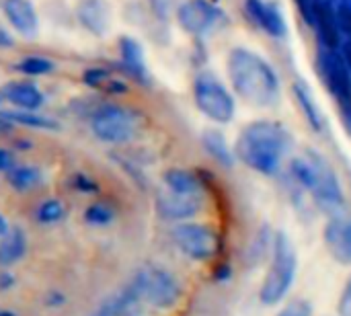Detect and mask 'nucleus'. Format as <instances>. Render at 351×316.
<instances>
[{
  "label": "nucleus",
  "instance_id": "nucleus-1",
  "mask_svg": "<svg viewBox=\"0 0 351 316\" xmlns=\"http://www.w3.org/2000/svg\"><path fill=\"white\" fill-rule=\"evenodd\" d=\"M290 152V134L274 121L245 125L234 144V156L251 171L274 177L282 171Z\"/></svg>",
  "mask_w": 351,
  "mask_h": 316
},
{
  "label": "nucleus",
  "instance_id": "nucleus-2",
  "mask_svg": "<svg viewBox=\"0 0 351 316\" xmlns=\"http://www.w3.org/2000/svg\"><path fill=\"white\" fill-rule=\"evenodd\" d=\"M232 88L257 107H271L280 101V80L271 66L257 53L234 47L226 62Z\"/></svg>",
  "mask_w": 351,
  "mask_h": 316
},
{
  "label": "nucleus",
  "instance_id": "nucleus-3",
  "mask_svg": "<svg viewBox=\"0 0 351 316\" xmlns=\"http://www.w3.org/2000/svg\"><path fill=\"white\" fill-rule=\"evenodd\" d=\"M288 173L300 191L308 193L319 210L327 216L341 214L346 208V193L333 167L319 154L296 156L288 162Z\"/></svg>",
  "mask_w": 351,
  "mask_h": 316
},
{
  "label": "nucleus",
  "instance_id": "nucleus-4",
  "mask_svg": "<svg viewBox=\"0 0 351 316\" xmlns=\"http://www.w3.org/2000/svg\"><path fill=\"white\" fill-rule=\"evenodd\" d=\"M298 278V253L286 232H276L269 243V261L259 284L257 298L261 306L271 308L284 304Z\"/></svg>",
  "mask_w": 351,
  "mask_h": 316
},
{
  "label": "nucleus",
  "instance_id": "nucleus-5",
  "mask_svg": "<svg viewBox=\"0 0 351 316\" xmlns=\"http://www.w3.org/2000/svg\"><path fill=\"white\" fill-rule=\"evenodd\" d=\"M140 304H146L154 311H171L183 298V286L179 278L156 263L142 265L132 280L128 282Z\"/></svg>",
  "mask_w": 351,
  "mask_h": 316
},
{
  "label": "nucleus",
  "instance_id": "nucleus-6",
  "mask_svg": "<svg viewBox=\"0 0 351 316\" xmlns=\"http://www.w3.org/2000/svg\"><path fill=\"white\" fill-rule=\"evenodd\" d=\"M171 243L173 247L193 263H210L218 257L222 239L212 224L206 222H179L171 226Z\"/></svg>",
  "mask_w": 351,
  "mask_h": 316
},
{
  "label": "nucleus",
  "instance_id": "nucleus-7",
  "mask_svg": "<svg viewBox=\"0 0 351 316\" xmlns=\"http://www.w3.org/2000/svg\"><path fill=\"white\" fill-rule=\"evenodd\" d=\"M140 119L138 115L121 105L105 103L97 107L90 115V132L93 136L109 146H121L132 142L138 136Z\"/></svg>",
  "mask_w": 351,
  "mask_h": 316
},
{
  "label": "nucleus",
  "instance_id": "nucleus-8",
  "mask_svg": "<svg viewBox=\"0 0 351 316\" xmlns=\"http://www.w3.org/2000/svg\"><path fill=\"white\" fill-rule=\"evenodd\" d=\"M193 101L197 109L216 123H228L234 117V99L214 72L195 74Z\"/></svg>",
  "mask_w": 351,
  "mask_h": 316
},
{
  "label": "nucleus",
  "instance_id": "nucleus-9",
  "mask_svg": "<svg viewBox=\"0 0 351 316\" xmlns=\"http://www.w3.org/2000/svg\"><path fill=\"white\" fill-rule=\"evenodd\" d=\"M179 27L193 37H208L224 21V12L208 0H183L175 12Z\"/></svg>",
  "mask_w": 351,
  "mask_h": 316
},
{
  "label": "nucleus",
  "instance_id": "nucleus-10",
  "mask_svg": "<svg viewBox=\"0 0 351 316\" xmlns=\"http://www.w3.org/2000/svg\"><path fill=\"white\" fill-rule=\"evenodd\" d=\"M323 245L335 263L351 267V216L343 212L329 216L323 226Z\"/></svg>",
  "mask_w": 351,
  "mask_h": 316
},
{
  "label": "nucleus",
  "instance_id": "nucleus-11",
  "mask_svg": "<svg viewBox=\"0 0 351 316\" xmlns=\"http://www.w3.org/2000/svg\"><path fill=\"white\" fill-rule=\"evenodd\" d=\"M204 206V197H189V195H179L169 189H160L154 197V208L156 214L171 224L187 222L193 220Z\"/></svg>",
  "mask_w": 351,
  "mask_h": 316
},
{
  "label": "nucleus",
  "instance_id": "nucleus-12",
  "mask_svg": "<svg viewBox=\"0 0 351 316\" xmlns=\"http://www.w3.org/2000/svg\"><path fill=\"white\" fill-rule=\"evenodd\" d=\"M74 16L93 37H107L113 27V8L109 0H76Z\"/></svg>",
  "mask_w": 351,
  "mask_h": 316
},
{
  "label": "nucleus",
  "instance_id": "nucleus-13",
  "mask_svg": "<svg viewBox=\"0 0 351 316\" xmlns=\"http://www.w3.org/2000/svg\"><path fill=\"white\" fill-rule=\"evenodd\" d=\"M0 12L16 35L33 39L39 33V16L31 0H0Z\"/></svg>",
  "mask_w": 351,
  "mask_h": 316
},
{
  "label": "nucleus",
  "instance_id": "nucleus-14",
  "mask_svg": "<svg viewBox=\"0 0 351 316\" xmlns=\"http://www.w3.org/2000/svg\"><path fill=\"white\" fill-rule=\"evenodd\" d=\"M0 99L8 103L12 109H21V111H41V107L45 105L43 90L31 78H19L6 82L0 88Z\"/></svg>",
  "mask_w": 351,
  "mask_h": 316
},
{
  "label": "nucleus",
  "instance_id": "nucleus-15",
  "mask_svg": "<svg viewBox=\"0 0 351 316\" xmlns=\"http://www.w3.org/2000/svg\"><path fill=\"white\" fill-rule=\"evenodd\" d=\"M162 185L165 189L179 193V195H189V197H204L206 187L204 181L197 173L187 171V169H171L162 175Z\"/></svg>",
  "mask_w": 351,
  "mask_h": 316
},
{
  "label": "nucleus",
  "instance_id": "nucleus-16",
  "mask_svg": "<svg viewBox=\"0 0 351 316\" xmlns=\"http://www.w3.org/2000/svg\"><path fill=\"white\" fill-rule=\"evenodd\" d=\"M117 51H119V60H121L123 68H125L136 80L146 82V80H148V68H146L144 49H142L140 41L134 39V37L123 35V37H119Z\"/></svg>",
  "mask_w": 351,
  "mask_h": 316
},
{
  "label": "nucleus",
  "instance_id": "nucleus-17",
  "mask_svg": "<svg viewBox=\"0 0 351 316\" xmlns=\"http://www.w3.org/2000/svg\"><path fill=\"white\" fill-rule=\"evenodd\" d=\"M138 306H140V302H138L132 286L125 284L123 288H119L117 292L107 296L88 316H130L134 315V311Z\"/></svg>",
  "mask_w": 351,
  "mask_h": 316
},
{
  "label": "nucleus",
  "instance_id": "nucleus-18",
  "mask_svg": "<svg viewBox=\"0 0 351 316\" xmlns=\"http://www.w3.org/2000/svg\"><path fill=\"white\" fill-rule=\"evenodd\" d=\"M29 249L27 232L19 226H8V230L0 236V267H12L19 263Z\"/></svg>",
  "mask_w": 351,
  "mask_h": 316
},
{
  "label": "nucleus",
  "instance_id": "nucleus-19",
  "mask_svg": "<svg viewBox=\"0 0 351 316\" xmlns=\"http://www.w3.org/2000/svg\"><path fill=\"white\" fill-rule=\"evenodd\" d=\"M0 123L12 127H27V130H60L58 121L39 115V111H21V109H0Z\"/></svg>",
  "mask_w": 351,
  "mask_h": 316
},
{
  "label": "nucleus",
  "instance_id": "nucleus-20",
  "mask_svg": "<svg viewBox=\"0 0 351 316\" xmlns=\"http://www.w3.org/2000/svg\"><path fill=\"white\" fill-rule=\"evenodd\" d=\"M6 183L19 193H29L43 185V173L31 165H14L6 173Z\"/></svg>",
  "mask_w": 351,
  "mask_h": 316
},
{
  "label": "nucleus",
  "instance_id": "nucleus-21",
  "mask_svg": "<svg viewBox=\"0 0 351 316\" xmlns=\"http://www.w3.org/2000/svg\"><path fill=\"white\" fill-rule=\"evenodd\" d=\"M68 216V208L62 199L58 197H45L35 204L31 210V220L37 226H56Z\"/></svg>",
  "mask_w": 351,
  "mask_h": 316
},
{
  "label": "nucleus",
  "instance_id": "nucleus-22",
  "mask_svg": "<svg viewBox=\"0 0 351 316\" xmlns=\"http://www.w3.org/2000/svg\"><path fill=\"white\" fill-rule=\"evenodd\" d=\"M245 8H247V14L261 29H265L267 33H274V35H282L284 33V21H282V16L274 8H269L265 2H261V0H247L245 2Z\"/></svg>",
  "mask_w": 351,
  "mask_h": 316
},
{
  "label": "nucleus",
  "instance_id": "nucleus-23",
  "mask_svg": "<svg viewBox=\"0 0 351 316\" xmlns=\"http://www.w3.org/2000/svg\"><path fill=\"white\" fill-rule=\"evenodd\" d=\"M204 148L208 150V154L214 158V160H218L220 165H232V152H230V148L226 146V140H224V136H220L218 132H214V130H210V132H206L204 134Z\"/></svg>",
  "mask_w": 351,
  "mask_h": 316
},
{
  "label": "nucleus",
  "instance_id": "nucleus-24",
  "mask_svg": "<svg viewBox=\"0 0 351 316\" xmlns=\"http://www.w3.org/2000/svg\"><path fill=\"white\" fill-rule=\"evenodd\" d=\"M115 218H117L115 208L109 206V204H105V202H95L84 212L86 224L93 226V228H107V226H111L115 222Z\"/></svg>",
  "mask_w": 351,
  "mask_h": 316
},
{
  "label": "nucleus",
  "instance_id": "nucleus-25",
  "mask_svg": "<svg viewBox=\"0 0 351 316\" xmlns=\"http://www.w3.org/2000/svg\"><path fill=\"white\" fill-rule=\"evenodd\" d=\"M53 62L45 56H25L14 64V70L23 76H43L53 70Z\"/></svg>",
  "mask_w": 351,
  "mask_h": 316
},
{
  "label": "nucleus",
  "instance_id": "nucleus-26",
  "mask_svg": "<svg viewBox=\"0 0 351 316\" xmlns=\"http://www.w3.org/2000/svg\"><path fill=\"white\" fill-rule=\"evenodd\" d=\"M315 308L308 298H290L282 304L276 316H313Z\"/></svg>",
  "mask_w": 351,
  "mask_h": 316
},
{
  "label": "nucleus",
  "instance_id": "nucleus-27",
  "mask_svg": "<svg viewBox=\"0 0 351 316\" xmlns=\"http://www.w3.org/2000/svg\"><path fill=\"white\" fill-rule=\"evenodd\" d=\"M181 2L183 0H148V8H150V12H152L154 19L167 23L169 19L175 16V12H177V8H179Z\"/></svg>",
  "mask_w": 351,
  "mask_h": 316
},
{
  "label": "nucleus",
  "instance_id": "nucleus-28",
  "mask_svg": "<svg viewBox=\"0 0 351 316\" xmlns=\"http://www.w3.org/2000/svg\"><path fill=\"white\" fill-rule=\"evenodd\" d=\"M337 316H351V274L337 298Z\"/></svg>",
  "mask_w": 351,
  "mask_h": 316
},
{
  "label": "nucleus",
  "instance_id": "nucleus-29",
  "mask_svg": "<svg viewBox=\"0 0 351 316\" xmlns=\"http://www.w3.org/2000/svg\"><path fill=\"white\" fill-rule=\"evenodd\" d=\"M74 191L76 193H97L95 181L86 173H76L74 175Z\"/></svg>",
  "mask_w": 351,
  "mask_h": 316
},
{
  "label": "nucleus",
  "instance_id": "nucleus-30",
  "mask_svg": "<svg viewBox=\"0 0 351 316\" xmlns=\"http://www.w3.org/2000/svg\"><path fill=\"white\" fill-rule=\"evenodd\" d=\"M14 165H16V158L12 156V152H8L6 148H0V173L6 175Z\"/></svg>",
  "mask_w": 351,
  "mask_h": 316
},
{
  "label": "nucleus",
  "instance_id": "nucleus-31",
  "mask_svg": "<svg viewBox=\"0 0 351 316\" xmlns=\"http://www.w3.org/2000/svg\"><path fill=\"white\" fill-rule=\"evenodd\" d=\"M14 39H12V33L0 23V47H12Z\"/></svg>",
  "mask_w": 351,
  "mask_h": 316
},
{
  "label": "nucleus",
  "instance_id": "nucleus-32",
  "mask_svg": "<svg viewBox=\"0 0 351 316\" xmlns=\"http://www.w3.org/2000/svg\"><path fill=\"white\" fill-rule=\"evenodd\" d=\"M6 230H8V220H6V218H4V216L0 214V236H2V234H4Z\"/></svg>",
  "mask_w": 351,
  "mask_h": 316
},
{
  "label": "nucleus",
  "instance_id": "nucleus-33",
  "mask_svg": "<svg viewBox=\"0 0 351 316\" xmlns=\"http://www.w3.org/2000/svg\"><path fill=\"white\" fill-rule=\"evenodd\" d=\"M130 316H136V315H130Z\"/></svg>",
  "mask_w": 351,
  "mask_h": 316
}]
</instances>
